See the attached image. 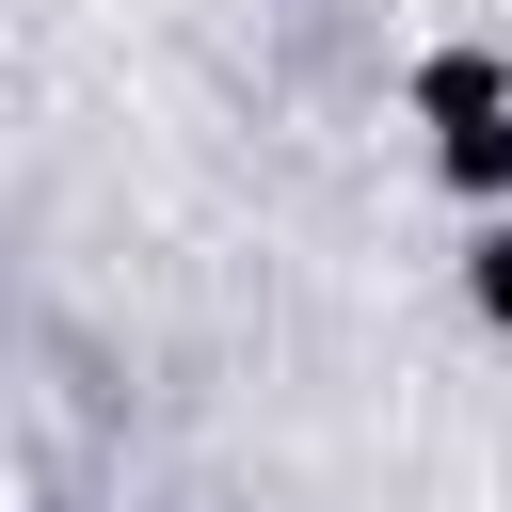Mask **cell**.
<instances>
[{
	"label": "cell",
	"instance_id": "1",
	"mask_svg": "<svg viewBox=\"0 0 512 512\" xmlns=\"http://www.w3.org/2000/svg\"><path fill=\"white\" fill-rule=\"evenodd\" d=\"M416 112L432 128H480V112H512V64L496 48H448V64H416Z\"/></svg>",
	"mask_w": 512,
	"mask_h": 512
},
{
	"label": "cell",
	"instance_id": "2",
	"mask_svg": "<svg viewBox=\"0 0 512 512\" xmlns=\"http://www.w3.org/2000/svg\"><path fill=\"white\" fill-rule=\"evenodd\" d=\"M448 192H512V112H480V128H448Z\"/></svg>",
	"mask_w": 512,
	"mask_h": 512
},
{
	"label": "cell",
	"instance_id": "3",
	"mask_svg": "<svg viewBox=\"0 0 512 512\" xmlns=\"http://www.w3.org/2000/svg\"><path fill=\"white\" fill-rule=\"evenodd\" d=\"M464 288H480V320H496V336H512V224H496V240H480V256H464Z\"/></svg>",
	"mask_w": 512,
	"mask_h": 512
}]
</instances>
